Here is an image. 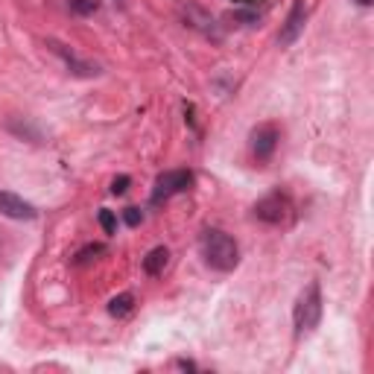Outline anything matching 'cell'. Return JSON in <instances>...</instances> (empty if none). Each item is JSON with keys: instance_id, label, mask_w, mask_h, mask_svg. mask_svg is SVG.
<instances>
[{"instance_id": "cell-1", "label": "cell", "mask_w": 374, "mask_h": 374, "mask_svg": "<svg viewBox=\"0 0 374 374\" xmlns=\"http://www.w3.org/2000/svg\"><path fill=\"white\" fill-rule=\"evenodd\" d=\"M199 249L205 263L214 272H234L240 263V246L237 240L219 228H205L199 237Z\"/></svg>"}, {"instance_id": "cell-2", "label": "cell", "mask_w": 374, "mask_h": 374, "mask_svg": "<svg viewBox=\"0 0 374 374\" xmlns=\"http://www.w3.org/2000/svg\"><path fill=\"white\" fill-rule=\"evenodd\" d=\"M319 322H322V287H319V281H310L301 290V296L296 298V307H293L296 337L313 334L319 327Z\"/></svg>"}, {"instance_id": "cell-3", "label": "cell", "mask_w": 374, "mask_h": 374, "mask_svg": "<svg viewBox=\"0 0 374 374\" xmlns=\"http://www.w3.org/2000/svg\"><path fill=\"white\" fill-rule=\"evenodd\" d=\"M255 219L267 226H290L293 223V202L284 193H269L255 205Z\"/></svg>"}, {"instance_id": "cell-4", "label": "cell", "mask_w": 374, "mask_h": 374, "mask_svg": "<svg viewBox=\"0 0 374 374\" xmlns=\"http://www.w3.org/2000/svg\"><path fill=\"white\" fill-rule=\"evenodd\" d=\"M193 187V173L190 170H167L156 179V187H152L149 202L152 205H161L167 199H173L175 193H185Z\"/></svg>"}, {"instance_id": "cell-5", "label": "cell", "mask_w": 374, "mask_h": 374, "mask_svg": "<svg viewBox=\"0 0 374 374\" xmlns=\"http://www.w3.org/2000/svg\"><path fill=\"white\" fill-rule=\"evenodd\" d=\"M47 47L64 62V68H68L74 76H82V79H91V76H97L100 74V64H94V62H88V59H82V56H76L68 44H62V41H56V38H47Z\"/></svg>"}, {"instance_id": "cell-6", "label": "cell", "mask_w": 374, "mask_h": 374, "mask_svg": "<svg viewBox=\"0 0 374 374\" xmlns=\"http://www.w3.org/2000/svg\"><path fill=\"white\" fill-rule=\"evenodd\" d=\"M278 129L272 123H263L257 129H252V135H249V149H252V156L257 161H269L275 156V149H278Z\"/></svg>"}, {"instance_id": "cell-7", "label": "cell", "mask_w": 374, "mask_h": 374, "mask_svg": "<svg viewBox=\"0 0 374 374\" xmlns=\"http://www.w3.org/2000/svg\"><path fill=\"white\" fill-rule=\"evenodd\" d=\"M0 214L18 219V223H30V219L38 216L35 205H30L27 199H21L18 193H9V190H0Z\"/></svg>"}, {"instance_id": "cell-8", "label": "cell", "mask_w": 374, "mask_h": 374, "mask_svg": "<svg viewBox=\"0 0 374 374\" xmlns=\"http://www.w3.org/2000/svg\"><path fill=\"white\" fill-rule=\"evenodd\" d=\"M304 24H307V6H304V0H296L287 21H284L281 33H278V41L281 44H296L298 35L304 33Z\"/></svg>"}, {"instance_id": "cell-9", "label": "cell", "mask_w": 374, "mask_h": 374, "mask_svg": "<svg viewBox=\"0 0 374 374\" xmlns=\"http://www.w3.org/2000/svg\"><path fill=\"white\" fill-rule=\"evenodd\" d=\"M167 263H170V249L167 246H156L144 257V272L152 275V278H158V275H164Z\"/></svg>"}, {"instance_id": "cell-10", "label": "cell", "mask_w": 374, "mask_h": 374, "mask_svg": "<svg viewBox=\"0 0 374 374\" xmlns=\"http://www.w3.org/2000/svg\"><path fill=\"white\" fill-rule=\"evenodd\" d=\"M185 18H187V24H190V27L202 30L205 35L219 38V33H216V27H214V18H211V15H205L199 6H187V9H185Z\"/></svg>"}, {"instance_id": "cell-11", "label": "cell", "mask_w": 374, "mask_h": 374, "mask_svg": "<svg viewBox=\"0 0 374 374\" xmlns=\"http://www.w3.org/2000/svg\"><path fill=\"white\" fill-rule=\"evenodd\" d=\"M132 310H135V296L132 293H120L108 301V316H115V319H126Z\"/></svg>"}, {"instance_id": "cell-12", "label": "cell", "mask_w": 374, "mask_h": 374, "mask_svg": "<svg viewBox=\"0 0 374 374\" xmlns=\"http://www.w3.org/2000/svg\"><path fill=\"white\" fill-rule=\"evenodd\" d=\"M103 255H105V246L103 243H91V246H85V249H79L74 255V263H76V267H85V263H91V260H97Z\"/></svg>"}, {"instance_id": "cell-13", "label": "cell", "mask_w": 374, "mask_h": 374, "mask_svg": "<svg viewBox=\"0 0 374 374\" xmlns=\"http://www.w3.org/2000/svg\"><path fill=\"white\" fill-rule=\"evenodd\" d=\"M6 129H9V132H15V135H18V138H30V141H35V144L41 141V135H38V129H33L30 123H24V126H18L15 120H9V123H6Z\"/></svg>"}, {"instance_id": "cell-14", "label": "cell", "mask_w": 374, "mask_h": 374, "mask_svg": "<svg viewBox=\"0 0 374 374\" xmlns=\"http://www.w3.org/2000/svg\"><path fill=\"white\" fill-rule=\"evenodd\" d=\"M68 6L76 15H94L100 9V0H68Z\"/></svg>"}, {"instance_id": "cell-15", "label": "cell", "mask_w": 374, "mask_h": 374, "mask_svg": "<svg viewBox=\"0 0 374 374\" xmlns=\"http://www.w3.org/2000/svg\"><path fill=\"white\" fill-rule=\"evenodd\" d=\"M100 226H103L105 234H115V231H117V216L108 211V208H103V211H100Z\"/></svg>"}, {"instance_id": "cell-16", "label": "cell", "mask_w": 374, "mask_h": 374, "mask_svg": "<svg viewBox=\"0 0 374 374\" xmlns=\"http://www.w3.org/2000/svg\"><path fill=\"white\" fill-rule=\"evenodd\" d=\"M129 185H132L129 175H117V179L112 182V196H123L129 190Z\"/></svg>"}, {"instance_id": "cell-17", "label": "cell", "mask_w": 374, "mask_h": 374, "mask_svg": "<svg viewBox=\"0 0 374 374\" xmlns=\"http://www.w3.org/2000/svg\"><path fill=\"white\" fill-rule=\"evenodd\" d=\"M123 219H126V226H132V228H135V226H141L144 214H141L138 208H126V211H123Z\"/></svg>"}, {"instance_id": "cell-18", "label": "cell", "mask_w": 374, "mask_h": 374, "mask_svg": "<svg viewBox=\"0 0 374 374\" xmlns=\"http://www.w3.org/2000/svg\"><path fill=\"white\" fill-rule=\"evenodd\" d=\"M175 366H179V368H187V371H196V363H190V360H175Z\"/></svg>"}, {"instance_id": "cell-19", "label": "cell", "mask_w": 374, "mask_h": 374, "mask_svg": "<svg viewBox=\"0 0 374 374\" xmlns=\"http://www.w3.org/2000/svg\"><path fill=\"white\" fill-rule=\"evenodd\" d=\"M360 4H363V6H371V0H360Z\"/></svg>"}]
</instances>
